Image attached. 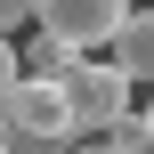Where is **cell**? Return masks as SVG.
<instances>
[{
    "mask_svg": "<svg viewBox=\"0 0 154 154\" xmlns=\"http://www.w3.org/2000/svg\"><path fill=\"white\" fill-rule=\"evenodd\" d=\"M0 138H16V146H41V154H57L65 138H73V114H65V81L16 73V81H8V97H0Z\"/></svg>",
    "mask_w": 154,
    "mask_h": 154,
    "instance_id": "1",
    "label": "cell"
},
{
    "mask_svg": "<svg viewBox=\"0 0 154 154\" xmlns=\"http://www.w3.org/2000/svg\"><path fill=\"white\" fill-rule=\"evenodd\" d=\"M57 81H65V114H73V138H81V130H97V138H106V130L130 114V89H138L122 65H81V57H73Z\"/></svg>",
    "mask_w": 154,
    "mask_h": 154,
    "instance_id": "2",
    "label": "cell"
},
{
    "mask_svg": "<svg viewBox=\"0 0 154 154\" xmlns=\"http://www.w3.org/2000/svg\"><path fill=\"white\" fill-rule=\"evenodd\" d=\"M122 16H130V0H32V24L57 32L65 49H106Z\"/></svg>",
    "mask_w": 154,
    "mask_h": 154,
    "instance_id": "3",
    "label": "cell"
},
{
    "mask_svg": "<svg viewBox=\"0 0 154 154\" xmlns=\"http://www.w3.org/2000/svg\"><path fill=\"white\" fill-rule=\"evenodd\" d=\"M106 49H114V65H122L130 81H154V8H130Z\"/></svg>",
    "mask_w": 154,
    "mask_h": 154,
    "instance_id": "4",
    "label": "cell"
},
{
    "mask_svg": "<svg viewBox=\"0 0 154 154\" xmlns=\"http://www.w3.org/2000/svg\"><path fill=\"white\" fill-rule=\"evenodd\" d=\"M73 57H81V49H65L57 32H32V41L16 49V73H41V81H57V73H65Z\"/></svg>",
    "mask_w": 154,
    "mask_h": 154,
    "instance_id": "5",
    "label": "cell"
},
{
    "mask_svg": "<svg viewBox=\"0 0 154 154\" xmlns=\"http://www.w3.org/2000/svg\"><path fill=\"white\" fill-rule=\"evenodd\" d=\"M106 146H122V154H154V146H146V122H138V114H122V122L106 130Z\"/></svg>",
    "mask_w": 154,
    "mask_h": 154,
    "instance_id": "6",
    "label": "cell"
},
{
    "mask_svg": "<svg viewBox=\"0 0 154 154\" xmlns=\"http://www.w3.org/2000/svg\"><path fill=\"white\" fill-rule=\"evenodd\" d=\"M16 24H32V0H0V32H16Z\"/></svg>",
    "mask_w": 154,
    "mask_h": 154,
    "instance_id": "7",
    "label": "cell"
},
{
    "mask_svg": "<svg viewBox=\"0 0 154 154\" xmlns=\"http://www.w3.org/2000/svg\"><path fill=\"white\" fill-rule=\"evenodd\" d=\"M8 81H16V41L0 32V97H8Z\"/></svg>",
    "mask_w": 154,
    "mask_h": 154,
    "instance_id": "8",
    "label": "cell"
},
{
    "mask_svg": "<svg viewBox=\"0 0 154 154\" xmlns=\"http://www.w3.org/2000/svg\"><path fill=\"white\" fill-rule=\"evenodd\" d=\"M138 122H146V146H154V106H146V114H138Z\"/></svg>",
    "mask_w": 154,
    "mask_h": 154,
    "instance_id": "9",
    "label": "cell"
},
{
    "mask_svg": "<svg viewBox=\"0 0 154 154\" xmlns=\"http://www.w3.org/2000/svg\"><path fill=\"white\" fill-rule=\"evenodd\" d=\"M73 154H122V146H73Z\"/></svg>",
    "mask_w": 154,
    "mask_h": 154,
    "instance_id": "10",
    "label": "cell"
},
{
    "mask_svg": "<svg viewBox=\"0 0 154 154\" xmlns=\"http://www.w3.org/2000/svg\"><path fill=\"white\" fill-rule=\"evenodd\" d=\"M0 154H8V138H0Z\"/></svg>",
    "mask_w": 154,
    "mask_h": 154,
    "instance_id": "11",
    "label": "cell"
}]
</instances>
